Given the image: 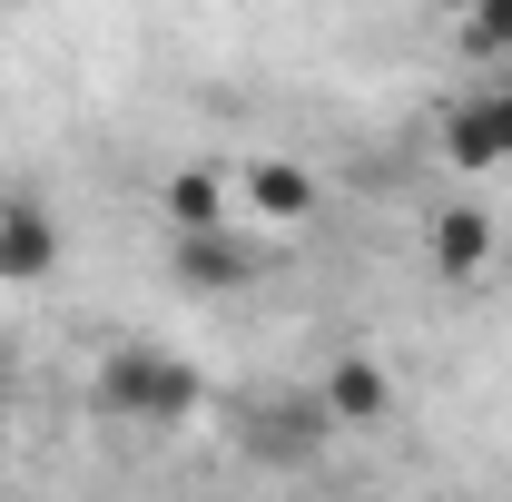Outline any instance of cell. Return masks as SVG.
<instances>
[{"label":"cell","instance_id":"1","mask_svg":"<svg viewBox=\"0 0 512 502\" xmlns=\"http://www.w3.org/2000/svg\"><path fill=\"white\" fill-rule=\"evenodd\" d=\"M197 394H207V375L188 355H158V345H119L99 365V414H119V424H188Z\"/></svg>","mask_w":512,"mask_h":502},{"label":"cell","instance_id":"2","mask_svg":"<svg viewBox=\"0 0 512 502\" xmlns=\"http://www.w3.org/2000/svg\"><path fill=\"white\" fill-rule=\"evenodd\" d=\"M444 158L463 168V178L512 168V69H503V79H483L473 99H453V119H444Z\"/></svg>","mask_w":512,"mask_h":502},{"label":"cell","instance_id":"3","mask_svg":"<svg viewBox=\"0 0 512 502\" xmlns=\"http://www.w3.org/2000/svg\"><path fill=\"white\" fill-rule=\"evenodd\" d=\"M50 266H60V227H50V207L10 197V207H0V286H40Z\"/></svg>","mask_w":512,"mask_h":502},{"label":"cell","instance_id":"4","mask_svg":"<svg viewBox=\"0 0 512 502\" xmlns=\"http://www.w3.org/2000/svg\"><path fill=\"white\" fill-rule=\"evenodd\" d=\"M316 414H325V424H384V414H394V384H384V365H365V355L325 365Z\"/></svg>","mask_w":512,"mask_h":502},{"label":"cell","instance_id":"5","mask_svg":"<svg viewBox=\"0 0 512 502\" xmlns=\"http://www.w3.org/2000/svg\"><path fill=\"white\" fill-rule=\"evenodd\" d=\"M256 266H266V247L237 237V227H217V237H178V286H237V276H256Z\"/></svg>","mask_w":512,"mask_h":502},{"label":"cell","instance_id":"6","mask_svg":"<svg viewBox=\"0 0 512 502\" xmlns=\"http://www.w3.org/2000/svg\"><path fill=\"white\" fill-rule=\"evenodd\" d=\"M424 247H434V266H444L453 286H473V276L493 266V217H483V207H444Z\"/></svg>","mask_w":512,"mask_h":502},{"label":"cell","instance_id":"7","mask_svg":"<svg viewBox=\"0 0 512 502\" xmlns=\"http://www.w3.org/2000/svg\"><path fill=\"white\" fill-rule=\"evenodd\" d=\"M247 207L266 217V227H296V217L316 207V188H306V168H286V158H256V168H247Z\"/></svg>","mask_w":512,"mask_h":502},{"label":"cell","instance_id":"8","mask_svg":"<svg viewBox=\"0 0 512 502\" xmlns=\"http://www.w3.org/2000/svg\"><path fill=\"white\" fill-rule=\"evenodd\" d=\"M168 227L178 237H217V178H168Z\"/></svg>","mask_w":512,"mask_h":502},{"label":"cell","instance_id":"9","mask_svg":"<svg viewBox=\"0 0 512 502\" xmlns=\"http://www.w3.org/2000/svg\"><path fill=\"white\" fill-rule=\"evenodd\" d=\"M463 50L503 60V50H512V10H473V20H463Z\"/></svg>","mask_w":512,"mask_h":502}]
</instances>
